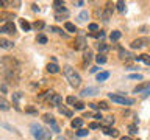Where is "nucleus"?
<instances>
[{
	"label": "nucleus",
	"mask_w": 150,
	"mask_h": 140,
	"mask_svg": "<svg viewBox=\"0 0 150 140\" xmlns=\"http://www.w3.org/2000/svg\"><path fill=\"white\" fill-rule=\"evenodd\" d=\"M74 48L75 50H84V48H86V37H84V36H78L77 39H75Z\"/></svg>",
	"instance_id": "39448f33"
},
{
	"label": "nucleus",
	"mask_w": 150,
	"mask_h": 140,
	"mask_svg": "<svg viewBox=\"0 0 150 140\" xmlns=\"http://www.w3.org/2000/svg\"><path fill=\"white\" fill-rule=\"evenodd\" d=\"M75 5H77V6H81V5H84V2H75Z\"/></svg>",
	"instance_id": "864d4df0"
},
{
	"label": "nucleus",
	"mask_w": 150,
	"mask_h": 140,
	"mask_svg": "<svg viewBox=\"0 0 150 140\" xmlns=\"http://www.w3.org/2000/svg\"><path fill=\"white\" fill-rule=\"evenodd\" d=\"M33 28H36V30H42V28H44V22H42V20H36L35 23H33Z\"/></svg>",
	"instance_id": "72a5a7b5"
},
{
	"label": "nucleus",
	"mask_w": 150,
	"mask_h": 140,
	"mask_svg": "<svg viewBox=\"0 0 150 140\" xmlns=\"http://www.w3.org/2000/svg\"><path fill=\"white\" fill-rule=\"evenodd\" d=\"M136 61H142V62H145L147 65H150V56L149 55H139V56H134Z\"/></svg>",
	"instance_id": "a211bd4d"
},
{
	"label": "nucleus",
	"mask_w": 150,
	"mask_h": 140,
	"mask_svg": "<svg viewBox=\"0 0 150 140\" xmlns=\"http://www.w3.org/2000/svg\"><path fill=\"white\" fill-rule=\"evenodd\" d=\"M55 5V8H61V6H64V2H61V0H56V2H53Z\"/></svg>",
	"instance_id": "37998d69"
},
{
	"label": "nucleus",
	"mask_w": 150,
	"mask_h": 140,
	"mask_svg": "<svg viewBox=\"0 0 150 140\" xmlns=\"http://www.w3.org/2000/svg\"><path fill=\"white\" fill-rule=\"evenodd\" d=\"M97 48H98V51H100V55H103L105 51L110 50V47H108L106 44H103V42H102V44H98V45H97Z\"/></svg>",
	"instance_id": "bb28decb"
},
{
	"label": "nucleus",
	"mask_w": 150,
	"mask_h": 140,
	"mask_svg": "<svg viewBox=\"0 0 150 140\" xmlns=\"http://www.w3.org/2000/svg\"><path fill=\"white\" fill-rule=\"evenodd\" d=\"M89 30H91V31H97L98 25H97V23H91V25H89Z\"/></svg>",
	"instance_id": "c03bdc74"
},
{
	"label": "nucleus",
	"mask_w": 150,
	"mask_h": 140,
	"mask_svg": "<svg viewBox=\"0 0 150 140\" xmlns=\"http://www.w3.org/2000/svg\"><path fill=\"white\" fill-rule=\"evenodd\" d=\"M58 109H59V112H61L63 115H66V117H72V112H70V111L67 109V107H64V106H59Z\"/></svg>",
	"instance_id": "a878e982"
},
{
	"label": "nucleus",
	"mask_w": 150,
	"mask_h": 140,
	"mask_svg": "<svg viewBox=\"0 0 150 140\" xmlns=\"http://www.w3.org/2000/svg\"><path fill=\"white\" fill-rule=\"evenodd\" d=\"M47 72H49V73H58V72H59V67H58L55 62L47 64Z\"/></svg>",
	"instance_id": "f3484780"
},
{
	"label": "nucleus",
	"mask_w": 150,
	"mask_h": 140,
	"mask_svg": "<svg viewBox=\"0 0 150 140\" xmlns=\"http://www.w3.org/2000/svg\"><path fill=\"white\" fill-rule=\"evenodd\" d=\"M97 70H98V67H92V69H91V73H96Z\"/></svg>",
	"instance_id": "603ef678"
},
{
	"label": "nucleus",
	"mask_w": 150,
	"mask_h": 140,
	"mask_svg": "<svg viewBox=\"0 0 150 140\" xmlns=\"http://www.w3.org/2000/svg\"><path fill=\"white\" fill-rule=\"evenodd\" d=\"M128 132L130 134H138V125H130L128 126Z\"/></svg>",
	"instance_id": "f704fd0d"
},
{
	"label": "nucleus",
	"mask_w": 150,
	"mask_h": 140,
	"mask_svg": "<svg viewBox=\"0 0 150 140\" xmlns=\"http://www.w3.org/2000/svg\"><path fill=\"white\" fill-rule=\"evenodd\" d=\"M88 132H89L88 129H78L77 131V135H78V137H84V135H88Z\"/></svg>",
	"instance_id": "58836bf2"
},
{
	"label": "nucleus",
	"mask_w": 150,
	"mask_h": 140,
	"mask_svg": "<svg viewBox=\"0 0 150 140\" xmlns=\"http://www.w3.org/2000/svg\"><path fill=\"white\" fill-rule=\"evenodd\" d=\"M42 120H44L45 121V123H52V121H55V118H53V115H52V114H44V115H42Z\"/></svg>",
	"instance_id": "cd10ccee"
},
{
	"label": "nucleus",
	"mask_w": 150,
	"mask_h": 140,
	"mask_svg": "<svg viewBox=\"0 0 150 140\" xmlns=\"http://www.w3.org/2000/svg\"><path fill=\"white\" fill-rule=\"evenodd\" d=\"M119 56H120V59H124V61H128L133 58V55L130 53V51H127V50H120L119 51Z\"/></svg>",
	"instance_id": "dca6fc26"
},
{
	"label": "nucleus",
	"mask_w": 150,
	"mask_h": 140,
	"mask_svg": "<svg viewBox=\"0 0 150 140\" xmlns=\"http://www.w3.org/2000/svg\"><path fill=\"white\" fill-rule=\"evenodd\" d=\"M103 132L106 135H111V137H117V135H119V131L112 129V128H103Z\"/></svg>",
	"instance_id": "2eb2a0df"
},
{
	"label": "nucleus",
	"mask_w": 150,
	"mask_h": 140,
	"mask_svg": "<svg viewBox=\"0 0 150 140\" xmlns=\"http://www.w3.org/2000/svg\"><path fill=\"white\" fill-rule=\"evenodd\" d=\"M120 36H122V34H120V31L114 30V31H112L111 34H110V39H111L112 42H114V41H119V39H120Z\"/></svg>",
	"instance_id": "b1692460"
},
{
	"label": "nucleus",
	"mask_w": 150,
	"mask_h": 140,
	"mask_svg": "<svg viewBox=\"0 0 150 140\" xmlns=\"http://www.w3.org/2000/svg\"><path fill=\"white\" fill-rule=\"evenodd\" d=\"M98 109L108 111V109H110V106H108V103H106V101H100V104H98Z\"/></svg>",
	"instance_id": "c9c22d12"
},
{
	"label": "nucleus",
	"mask_w": 150,
	"mask_h": 140,
	"mask_svg": "<svg viewBox=\"0 0 150 140\" xmlns=\"http://www.w3.org/2000/svg\"><path fill=\"white\" fill-rule=\"evenodd\" d=\"M49 103H50L52 106H59L61 103H63V97L58 95V93H55V95H53V97H52L50 100H49Z\"/></svg>",
	"instance_id": "9d476101"
},
{
	"label": "nucleus",
	"mask_w": 150,
	"mask_h": 140,
	"mask_svg": "<svg viewBox=\"0 0 150 140\" xmlns=\"http://www.w3.org/2000/svg\"><path fill=\"white\" fill-rule=\"evenodd\" d=\"M14 44L11 41H8V39H0V48H5V50H9V48H13Z\"/></svg>",
	"instance_id": "f8f14e48"
},
{
	"label": "nucleus",
	"mask_w": 150,
	"mask_h": 140,
	"mask_svg": "<svg viewBox=\"0 0 150 140\" xmlns=\"http://www.w3.org/2000/svg\"><path fill=\"white\" fill-rule=\"evenodd\" d=\"M70 126H72L74 129H81V126H83V118H74L72 123H70Z\"/></svg>",
	"instance_id": "ddd939ff"
},
{
	"label": "nucleus",
	"mask_w": 150,
	"mask_h": 140,
	"mask_svg": "<svg viewBox=\"0 0 150 140\" xmlns=\"http://www.w3.org/2000/svg\"><path fill=\"white\" fill-rule=\"evenodd\" d=\"M91 117H92V114H89V112H86V114H84V117H83V118H91Z\"/></svg>",
	"instance_id": "3c124183"
},
{
	"label": "nucleus",
	"mask_w": 150,
	"mask_h": 140,
	"mask_svg": "<svg viewBox=\"0 0 150 140\" xmlns=\"http://www.w3.org/2000/svg\"><path fill=\"white\" fill-rule=\"evenodd\" d=\"M100 125L105 126V128H110L111 125H114V117H106V118H103Z\"/></svg>",
	"instance_id": "4468645a"
},
{
	"label": "nucleus",
	"mask_w": 150,
	"mask_h": 140,
	"mask_svg": "<svg viewBox=\"0 0 150 140\" xmlns=\"http://www.w3.org/2000/svg\"><path fill=\"white\" fill-rule=\"evenodd\" d=\"M110 100H112L114 103H119V104H124V106H131V104H134V100H133V98L119 95V93H110Z\"/></svg>",
	"instance_id": "7ed1b4c3"
},
{
	"label": "nucleus",
	"mask_w": 150,
	"mask_h": 140,
	"mask_svg": "<svg viewBox=\"0 0 150 140\" xmlns=\"http://www.w3.org/2000/svg\"><path fill=\"white\" fill-rule=\"evenodd\" d=\"M120 140H131L130 137H120Z\"/></svg>",
	"instance_id": "6e6d98bb"
},
{
	"label": "nucleus",
	"mask_w": 150,
	"mask_h": 140,
	"mask_svg": "<svg viewBox=\"0 0 150 140\" xmlns=\"http://www.w3.org/2000/svg\"><path fill=\"white\" fill-rule=\"evenodd\" d=\"M74 106H75V109H77V111H81V109H83V107H84V104H83V103H81V101H77V103H75V104H74Z\"/></svg>",
	"instance_id": "a19ab883"
},
{
	"label": "nucleus",
	"mask_w": 150,
	"mask_h": 140,
	"mask_svg": "<svg viewBox=\"0 0 150 140\" xmlns=\"http://www.w3.org/2000/svg\"><path fill=\"white\" fill-rule=\"evenodd\" d=\"M128 78H130V79H142V75L134 73V75H128Z\"/></svg>",
	"instance_id": "79ce46f5"
},
{
	"label": "nucleus",
	"mask_w": 150,
	"mask_h": 140,
	"mask_svg": "<svg viewBox=\"0 0 150 140\" xmlns=\"http://www.w3.org/2000/svg\"><path fill=\"white\" fill-rule=\"evenodd\" d=\"M25 112H28V114H38V109L33 106H28V107H25Z\"/></svg>",
	"instance_id": "4c0bfd02"
},
{
	"label": "nucleus",
	"mask_w": 150,
	"mask_h": 140,
	"mask_svg": "<svg viewBox=\"0 0 150 140\" xmlns=\"http://www.w3.org/2000/svg\"><path fill=\"white\" fill-rule=\"evenodd\" d=\"M63 70H64L66 78H67V81L70 83L72 87H78L80 84H81V78H80V75L77 72H75V69H72L70 65H66Z\"/></svg>",
	"instance_id": "f03ea898"
},
{
	"label": "nucleus",
	"mask_w": 150,
	"mask_h": 140,
	"mask_svg": "<svg viewBox=\"0 0 150 140\" xmlns=\"http://www.w3.org/2000/svg\"><path fill=\"white\" fill-rule=\"evenodd\" d=\"M94 37H100V39H102V37H105V33L100 31V33H97V34H94Z\"/></svg>",
	"instance_id": "de8ad7c7"
},
{
	"label": "nucleus",
	"mask_w": 150,
	"mask_h": 140,
	"mask_svg": "<svg viewBox=\"0 0 150 140\" xmlns=\"http://www.w3.org/2000/svg\"><path fill=\"white\" fill-rule=\"evenodd\" d=\"M92 107V109H98V104H96V103H91V104H89Z\"/></svg>",
	"instance_id": "8fccbe9b"
},
{
	"label": "nucleus",
	"mask_w": 150,
	"mask_h": 140,
	"mask_svg": "<svg viewBox=\"0 0 150 140\" xmlns=\"http://www.w3.org/2000/svg\"><path fill=\"white\" fill-rule=\"evenodd\" d=\"M150 89V83H141L139 86H136L134 87V93H139V92H142V90H149Z\"/></svg>",
	"instance_id": "9b49d317"
},
{
	"label": "nucleus",
	"mask_w": 150,
	"mask_h": 140,
	"mask_svg": "<svg viewBox=\"0 0 150 140\" xmlns=\"http://www.w3.org/2000/svg\"><path fill=\"white\" fill-rule=\"evenodd\" d=\"M50 128H52V131H53V132H59V126L56 125V121H52V123H50Z\"/></svg>",
	"instance_id": "e433bc0d"
},
{
	"label": "nucleus",
	"mask_w": 150,
	"mask_h": 140,
	"mask_svg": "<svg viewBox=\"0 0 150 140\" xmlns=\"http://www.w3.org/2000/svg\"><path fill=\"white\" fill-rule=\"evenodd\" d=\"M31 6H33V11H39V6H38V5H36V3H33V5H31Z\"/></svg>",
	"instance_id": "09e8293b"
},
{
	"label": "nucleus",
	"mask_w": 150,
	"mask_h": 140,
	"mask_svg": "<svg viewBox=\"0 0 150 140\" xmlns=\"http://www.w3.org/2000/svg\"><path fill=\"white\" fill-rule=\"evenodd\" d=\"M94 118H97V120H103V117H102V114H100V112H97V114H94Z\"/></svg>",
	"instance_id": "49530a36"
},
{
	"label": "nucleus",
	"mask_w": 150,
	"mask_h": 140,
	"mask_svg": "<svg viewBox=\"0 0 150 140\" xmlns=\"http://www.w3.org/2000/svg\"><path fill=\"white\" fill-rule=\"evenodd\" d=\"M21 97H22V93H21V92L13 93V103H14V106H16V109H17V111L21 109V107L17 106V103H19V100H21Z\"/></svg>",
	"instance_id": "6ab92c4d"
},
{
	"label": "nucleus",
	"mask_w": 150,
	"mask_h": 140,
	"mask_svg": "<svg viewBox=\"0 0 150 140\" xmlns=\"http://www.w3.org/2000/svg\"><path fill=\"white\" fill-rule=\"evenodd\" d=\"M14 31H16V27H14V23H13V22L5 23V25L0 28V33H8V34H13Z\"/></svg>",
	"instance_id": "423d86ee"
},
{
	"label": "nucleus",
	"mask_w": 150,
	"mask_h": 140,
	"mask_svg": "<svg viewBox=\"0 0 150 140\" xmlns=\"http://www.w3.org/2000/svg\"><path fill=\"white\" fill-rule=\"evenodd\" d=\"M6 3H8V2H3V0H0V6H5Z\"/></svg>",
	"instance_id": "5fc2aeb1"
},
{
	"label": "nucleus",
	"mask_w": 150,
	"mask_h": 140,
	"mask_svg": "<svg viewBox=\"0 0 150 140\" xmlns=\"http://www.w3.org/2000/svg\"><path fill=\"white\" fill-rule=\"evenodd\" d=\"M64 28H66L69 33H75V31H77V27H75L74 23H70V22H66V23H64Z\"/></svg>",
	"instance_id": "5701e85b"
},
{
	"label": "nucleus",
	"mask_w": 150,
	"mask_h": 140,
	"mask_svg": "<svg viewBox=\"0 0 150 140\" xmlns=\"http://www.w3.org/2000/svg\"><path fill=\"white\" fill-rule=\"evenodd\" d=\"M53 95H55L53 90H47V92H44V93H41V95L38 97V100H44V98H49V100H50Z\"/></svg>",
	"instance_id": "4be33fe9"
},
{
	"label": "nucleus",
	"mask_w": 150,
	"mask_h": 140,
	"mask_svg": "<svg viewBox=\"0 0 150 140\" xmlns=\"http://www.w3.org/2000/svg\"><path fill=\"white\" fill-rule=\"evenodd\" d=\"M30 129H31V135H33L36 140H50V137H52L50 131L44 129L42 126H39L38 123H33V125L30 126Z\"/></svg>",
	"instance_id": "f257e3e1"
},
{
	"label": "nucleus",
	"mask_w": 150,
	"mask_h": 140,
	"mask_svg": "<svg viewBox=\"0 0 150 140\" xmlns=\"http://www.w3.org/2000/svg\"><path fill=\"white\" fill-rule=\"evenodd\" d=\"M0 109L2 111H9V103L5 100L3 97H0Z\"/></svg>",
	"instance_id": "aec40b11"
},
{
	"label": "nucleus",
	"mask_w": 150,
	"mask_h": 140,
	"mask_svg": "<svg viewBox=\"0 0 150 140\" xmlns=\"http://www.w3.org/2000/svg\"><path fill=\"white\" fill-rule=\"evenodd\" d=\"M98 126H100L98 123H96V121H92V123H89V129H97Z\"/></svg>",
	"instance_id": "a18cd8bd"
},
{
	"label": "nucleus",
	"mask_w": 150,
	"mask_h": 140,
	"mask_svg": "<svg viewBox=\"0 0 150 140\" xmlns=\"http://www.w3.org/2000/svg\"><path fill=\"white\" fill-rule=\"evenodd\" d=\"M112 9H114V8L111 6V3H108V5H106V8H105V11L102 13V19H103L105 22H106L108 19L111 17V14H112Z\"/></svg>",
	"instance_id": "0eeeda50"
},
{
	"label": "nucleus",
	"mask_w": 150,
	"mask_h": 140,
	"mask_svg": "<svg viewBox=\"0 0 150 140\" xmlns=\"http://www.w3.org/2000/svg\"><path fill=\"white\" fill-rule=\"evenodd\" d=\"M116 6H117V9H119L120 13H124V11H125V6H127V5H125V2H122V0H119V2L116 3Z\"/></svg>",
	"instance_id": "7c9ffc66"
},
{
	"label": "nucleus",
	"mask_w": 150,
	"mask_h": 140,
	"mask_svg": "<svg viewBox=\"0 0 150 140\" xmlns=\"http://www.w3.org/2000/svg\"><path fill=\"white\" fill-rule=\"evenodd\" d=\"M108 78H110V72H100V73H98L97 75V81H106V79Z\"/></svg>",
	"instance_id": "412c9836"
},
{
	"label": "nucleus",
	"mask_w": 150,
	"mask_h": 140,
	"mask_svg": "<svg viewBox=\"0 0 150 140\" xmlns=\"http://www.w3.org/2000/svg\"><path fill=\"white\" fill-rule=\"evenodd\" d=\"M36 41H38V44H47V37L44 34H38Z\"/></svg>",
	"instance_id": "473e14b6"
},
{
	"label": "nucleus",
	"mask_w": 150,
	"mask_h": 140,
	"mask_svg": "<svg viewBox=\"0 0 150 140\" xmlns=\"http://www.w3.org/2000/svg\"><path fill=\"white\" fill-rule=\"evenodd\" d=\"M21 27H22L23 31H30V30H31V25H30L27 20H23V19H21Z\"/></svg>",
	"instance_id": "393cba45"
},
{
	"label": "nucleus",
	"mask_w": 150,
	"mask_h": 140,
	"mask_svg": "<svg viewBox=\"0 0 150 140\" xmlns=\"http://www.w3.org/2000/svg\"><path fill=\"white\" fill-rule=\"evenodd\" d=\"M88 17H89V13H88V11H81V13H80V16H78V19H80L81 22L88 20Z\"/></svg>",
	"instance_id": "2f4dec72"
},
{
	"label": "nucleus",
	"mask_w": 150,
	"mask_h": 140,
	"mask_svg": "<svg viewBox=\"0 0 150 140\" xmlns=\"http://www.w3.org/2000/svg\"><path fill=\"white\" fill-rule=\"evenodd\" d=\"M150 44V37H139V39H134L130 44L131 48H142V47H147Z\"/></svg>",
	"instance_id": "20e7f679"
},
{
	"label": "nucleus",
	"mask_w": 150,
	"mask_h": 140,
	"mask_svg": "<svg viewBox=\"0 0 150 140\" xmlns=\"http://www.w3.org/2000/svg\"><path fill=\"white\" fill-rule=\"evenodd\" d=\"M96 61H97V64H105V62H106V56L98 53V55L96 56Z\"/></svg>",
	"instance_id": "c756f323"
},
{
	"label": "nucleus",
	"mask_w": 150,
	"mask_h": 140,
	"mask_svg": "<svg viewBox=\"0 0 150 140\" xmlns=\"http://www.w3.org/2000/svg\"><path fill=\"white\" fill-rule=\"evenodd\" d=\"M91 59H92V51L86 50V51H84V56H83V61H84V62H89Z\"/></svg>",
	"instance_id": "c85d7f7f"
},
{
	"label": "nucleus",
	"mask_w": 150,
	"mask_h": 140,
	"mask_svg": "<svg viewBox=\"0 0 150 140\" xmlns=\"http://www.w3.org/2000/svg\"><path fill=\"white\" fill-rule=\"evenodd\" d=\"M98 89L97 87H86L81 90V97H88V95H97Z\"/></svg>",
	"instance_id": "1a4fd4ad"
},
{
	"label": "nucleus",
	"mask_w": 150,
	"mask_h": 140,
	"mask_svg": "<svg viewBox=\"0 0 150 140\" xmlns=\"http://www.w3.org/2000/svg\"><path fill=\"white\" fill-rule=\"evenodd\" d=\"M14 17H16V16H14V14H11V13H0V22H5V23L13 22Z\"/></svg>",
	"instance_id": "6e6552de"
},
{
	"label": "nucleus",
	"mask_w": 150,
	"mask_h": 140,
	"mask_svg": "<svg viewBox=\"0 0 150 140\" xmlns=\"http://www.w3.org/2000/svg\"><path fill=\"white\" fill-rule=\"evenodd\" d=\"M66 101H67L69 104H75V103H77L78 100H77L75 97H72V95H70V97H67V98H66Z\"/></svg>",
	"instance_id": "ea45409f"
}]
</instances>
